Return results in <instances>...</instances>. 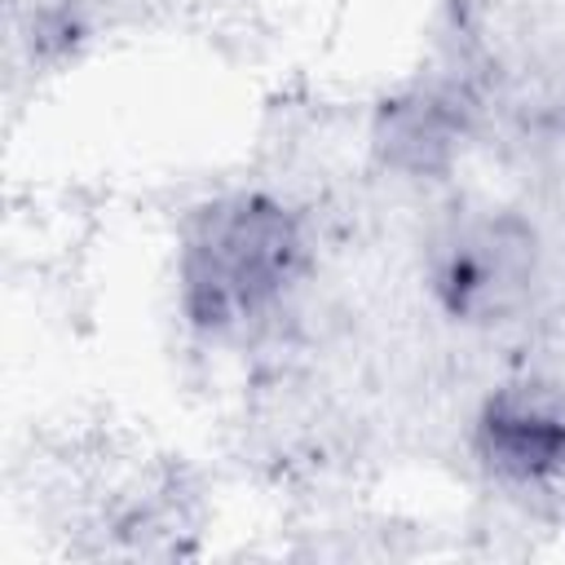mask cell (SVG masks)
I'll use <instances>...</instances> for the list:
<instances>
[{
	"mask_svg": "<svg viewBox=\"0 0 565 565\" xmlns=\"http://www.w3.org/2000/svg\"><path fill=\"white\" fill-rule=\"evenodd\" d=\"M481 468L512 490H552L565 481V388L508 384L486 397L472 424Z\"/></svg>",
	"mask_w": 565,
	"mask_h": 565,
	"instance_id": "3957f363",
	"label": "cell"
},
{
	"mask_svg": "<svg viewBox=\"0 0 565 565\" xmlns=\"http://www.w3.org/2000/svg\"><path fill=\"white\" fill-rule=\"evenodd\" d=\"M428 287L450 322H516L539 287V234L508 207L455 216L428 247Z\"/></svg>",
	"mask_w": 565,
	"mask_h": 565,
	"instance_id": "7a4b0ae2",
	"label": "cell"
},
{
	"mask_svg": "<svg viewBox=\"0 0 565 565\" xmlns=\"http://www.w3.org/2000/svg\"><path fill=\"white\" fill-rule=\"evenodd\" d=\"M309 269L300 216L274 194H221L203 203L177 247V296L190 327L238 335L269 318Z\"/></svg>",
	"mask_w": 565,
	"mask_h": 565,
	"instance_id": "6da1fadb",
	"label": "cell"
}]
</instances>
